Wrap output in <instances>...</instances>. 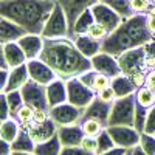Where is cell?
Returning <instances> with one entry per match:
<instances>
[{"instance_id":"6da1fadb","label":"cell","mask_w":155,"mask_h":155,"mask_svg":"<svg viewBox=\"0 0 155 155\" xmlns=\"http://www.w3.org/2000/svg\"><path fill=\"white\" fill-rule=\"evenodd\" d=\"M41 59L54 71L58 79L68 81L92 70V61L85 58L70 37L44 39Z\"/></svg>"},{"instance_id":"7a4b0ae2","label":"cell","mask_w":155,"mask_h":155,"mask_svg":"<svg viewBox=\"0 0 155 155\" xmlns=\"http://www.w3.org/2000/svg\"><path fill=\"white\" fill-rule=\"evenodd\" d=\"M54 5L47 0H0V17L20 25L28 34L42 36Z\"/></svg>"},{"instance_id":"3957f363","label":"cell","mask_w":155,"mask_h":155,"mask_svg":"<svg viewBox=\"0 0 155 155\" xmlns=\"http://www.w3.org/2000/svg\"><path fill=\"white\" fill-rule=\"evenodd\" d=\"M152 37L147 28V14H135L123 20L120 27L101 42V51L118 59L129 50L147 45Z\"/></svg>"},{"instance_id":"277c9868","label":"cell","mask_w":155,"mask_h":155,"mask_svg":"<svg viewBox=\"0 0 155 155\" xmlns=\"http://www.w3.org/2000/svg\"><path fill=\"white\" fill-rule=\"evenodd\" d=\"M135 112H137V98L135 95L126 98H116L112 104L109 126H129L135 127Z\"/></svg>"},{"instance_id":"5b68a950","label":"cell","mask_w":155,"mask_h":155,"mask_svg":"<svg viewBox=\"0 0 155 155\" xmlns=\"http://www.w3.org/2000/svg\"><path fill=\"white\" fill-rule=\"evenodd\" d=\"M65 85H67V102H70L81 110H85L96 98V92L87 87L78 76L65 81Z\"/></svg>"},{"instance_id":"8992f818","label":"cell","mask_w":155,"mask_h":155,"mask_svg":"<svg viewBox=\"0 0 155 155\" xmlns=\"http://www.w3.org/2000/svg\"><path fill=\"white\" fill-rule=\"evenodd\" d=\"M70 36V25L68 19L64 8L56 2L54 9L51 12L50 19L45 23V28L42 33L44 39H62V37H68Z\"/></svg>"},{"instance_id":"52a82bcc","label":"cell","mask_w":155,"mask_h":155,"mask_svg":"<svg viewBox=\"0 0 155 155\" xmlns=\"http://www.w3.org/2000/svg\"><path fill=\"white\" fill-rule=\"evenodd\" d=\"M107 132L110 134L115 146L132 150L137 146H140V138L141 134L137 130L135 127H129V126H109Z\"/></svg>"},{"instance_id":"ba28073f","label":"cell","mask_w":155,"mask_h":155,"mask_svg":"<svg viewBox=\"0 0 155 155\" xmlns=\"http://www.w3.org/2000/svg\"><path fill=\"white\" fill-rule=\"evenodd\" d=\"M82 113H84V110L74 107L73 104H70V102H64V104H61V106H56L53 109H50V118L58 124V127L73 126V124L81 123Z\"/></svg>"},{"instance_id":"9c48e42d","label":"cell","mask_w":155,"mask_h":155,"mask_svg":"<svg viewBox=\"0 0 155 155\" xmlns=\"http://www.w3.org/2000/svg\"><path fill=\"white\" fill-rule=\"evenodd\" d=\"M144 59H146V48L138 47L123 53L118 58V64L123 74H132L137 71H144Z\"/></svg>"},{"instance_id":"30bf717a","label":"cell","mask_w":155,"mask_h":155,"mask_svg":"<svg viewBox=\"0 0 155 155\" xmlns=\"http://www.w3.org/2000/svg\"><path fill=\"white\" fill-rule=\"evenodd\" d=\"M25 104L31 106L33 109H50L47 99V87L41 85L34 81H28L20 90Z\"/></svg>"},{"instance_id":"8fae6325","label":"cell","mask_w":155,"mask_h":155,"mask_svg":"<svg viewBox=\"0 0 155 155\" xmlns=\"http://www.w3.org/2000/svg\"><path fill=\"white\" fill-rule=\"evenodd\" d=\"M90 9H92V14L95 17V22L104 25V27L109 30V33H113L123 23V20H124L118 12H115L110 6H107L106 3H102V2L95 3Z\"/></svg>"},{"instance_id":"7c38bea8","label":"cell","mask_w":155,"mask_h":155,"mask_svg":"<svg viewBox=\"0 0 155 155\" xmlns=\"http://www.w3.org/2000/svg\"><path fill=\"white\" fill-rule=\"evenodd\" d=\"M27 67H28V73H30V79L37 82V84H41V85L47 87V85H50L51 82H54L58 79L54 71L51 70L41 58L28 61Z\"/></svg>"},{"instance_id":"4fadbf2b","label":"cell","mask_w":155,"mask_h":155,"mask_svg":"<svg viewBox=\"0 0 155 155\" xmlns=\"http://www.w3.org/2000/svg\"><path fill=\"white\" fill-rule=\"evenodd\" d=\"M27 56L17 42L2 44V70H11L27 64Z\"/></svg>"},{"instance_id":"5bb4252c","label":"cell","mask_w":155,"mask_h":155,"mask_svg":"<svg viewBox=\"0 0 155 155\" xmlns=\"http://www.w3.org/2000/svg\"><path fill=\"white\" fill-rule=\"evenodd\" d=\"M25 129L28 130L33 143L34 144H41V143H45V141L51 140L54 135H58V129L59 127H58V124L53 120L50 118V120H47L45 123H41V124L31 123Z\"/></svg>"},{"instance_id":"9a60e30c","label":"cell","mask_w":155,"mask_h":155,"mask_svg":"<svg viewBox=\"0 0 155 155\" xmlns=\"http://www.w3.org/2000/svg\"><path fill=\"white\" fill-rule=\"evenodd\" d=\"M56 2L64 8V11H65L67 19H68V25H70V33H71L78 17H79L85 9L92 8L95 3H98L99 0H56Z\"/></svg>"},{"instance_id":"2e32d148","label":"cell","mask_w":155,"mask_h":155,"mask_svg":"<svg viewBox=\"0 0 155 155\" xmlns=\"http://www.w3.org/2000/svg\"><path fill=\"white\" fill-rule=\"evenodd\" d=\"M90 61H92V68L95 71L104 73V74H107L110 78H115V76L121 74V68H120L118 59L113 58L109 53L101 51V53H98L96 56H93Z\"/></svg>"},{"instance_id":"e0dca14e","label":"cell","mask_w":155,"mask_h":155,"mask_svg":"<svg viewBox=\"0 0 155 155\" xmlns=\"http://www.w3.org/2000/svg\"><path fill=\"white\" fill-rule=\"evenodd\" d=\"M28 81H30V73H28L27 64H23L20 67H16V68H11L6 85L2 88V95L11 93V92H19V90L23 88V85Z\"/></svg>"},{"instance_id":"ac0fdd59","label":"cell","mask_w":155,"mask_h":155,"mask_svg":"<svg viewBox=\"0 0 155 155\" xmlns=\"http://www.w3.org/2000/svg\"><path fill=\"white\" fill-rule=\"evenodd\" d=\"M28 33L20 25L14 23L9 19L0 17V42L9 44V42H19L22 37H25Z\"/></svg>"},{"instance_id":"d6986e66","label":"cell","mask_w":155,"mask_h":155,"mask_svg":"<svg viewBox=\"0 0 155 155\" xmlns=\"http://www.w3.org/2000/svg\"><path fill=\"white\" fill-rule=\"evenodd\" d=\"M17 44L22 48V51L25 53V56H27V61L41 58V53L44 50V37L42 36L27 34L25 37H22Z\"/></svg>"},{"instance_id":"ffe728a7","label":"cell","mask_w":155,"mask_h":155,"mask_svg":"<svg viewBox=\"0 0 155 155\" xmlns=\"http://www.w3.org/2000/svg\"><path fill=\"white\" fill-rule=\"evenodd\" d=\"M58 137L61 140L62 147H73V146H81V141L85 135L81 129V124H73V126L59 127Z\"/></svg>"},{"instance_id":"44dd1931","label":"cell","mask_w":155,"mask_h":155,"mask_svg":"<svg viewBox=\"0 0 155 155\" xmlns=\"http://www.w3.org/2000/svg\"><path fill=\"white\" fill-rule=\"evenodd\" d=\"M110 110H112V104H107V102H102V101H99L98 98H95V101L84 110L82 120H85V118H93V120L101 121L102 124L107 127V124H109V116H110Z\"/></svg>"},{"instance_id":"7402d4cb","label":"cell","mask_w":155,"mask_h":155,"mask_svg":"<svg viewBox=\"0 0 155 155\" xmlns=\"http://www.w3.org/2000/svg\"><path fill=\"white\" fill-rule=\"evenodd\" d=\"M71 41L74 42V45L78 47V50L81 51V53L92 59L93 56H96L98 53H101V42L99 41H95V39H92L90 36L87 34H74L70 37Z\"/></svg>"},{"instance_id":"603a6c76","label":"cell","mask_w":155,"mask_h":155,"mask_svg":"<svg viewBox=\"0 0 155 155\" xmlns=\"http://www.w3.org/2000/svg\"><path fill=\"white\" fill-rule=\"evenodd\" d=\"M47 99H48V107L50 109L67 102V85H65V81L56 79L54 82H51L50 85H47Z\"/></svg>"},{"instance_id":"cb8c5ba5","label":"cell","mask_w":155,"mask_h":155,"mask_svg":"<svg viewBox=\"0 0 155 155\" xmlns=\"http://www.w3.org/2000/svg\"><path fill=\"white\" fill-rule=\"evenodd\" d=\"M112 88L115 90L116 98H126V96L135 95L138 92V87L132 82V79L123 73L112 78Z\"/></svg>"},{"instance_id":"d4e9b609","label":"cell","mask_w":155,"mask_h":155,"mask_svg":"<svg viewBox=\"0 0 155 155\" xmlns=\"http://www.w3.org/2000/svg\"><path fill=\"white\" fill-rule=\"evenodd\" d=\"M20 126L22 124L19 123L16 116H9V118L3 120L2 124H0V138H2V141H6L9 144L14 143L22 130Z\"/></svg>"},{"instance_id":"484cf974","label":"cell","mask_w":155,"mask_h":155,"mask_svg":"<svg viewBox=\"0 0 155 155\" xmlns=\"http://www.w3.org/2000/svg\"><path fill=\"white\" fill-rule=\"evenodd\" d=\"M61 150H62L61 140L58 135H54L51 140L45 141V143L36 144L33 153H36V155H61Z\"/></svg>"},{"instance_id":"4316f807","label":"cell","mask_w":155,"mask_h":155,"mask_svg":"<svg viewBox=\"0 0 155 155\" xmlns=\"http://www.w3.org/2000/svg\"><path fill=\"white\" fill-rule=\"evenodd\" d=\"M99 2L106 3L107 6H110L115 12H118L124 20L129 19V17H132V16H135V11L130 6V0H99Z\"/></svg>"},{"instance_id":"83f0119b","label":"cell","mask_w":155,"mask_h":155,"mask_svg":"<svg viewBox=\"0 0 155 155\" xmlns=\"http://www.w3.org/2000/svg\"><path fill=\"white\" fill-rule=\"evenodd\" d=\"M95 22V17H93V14H92V9H85L82 14L78 17V20H76V23H74V27H73V30H71V33H70V37L71 36H74V34H85L87 33V30L90 28V25H92Z\"/></svg>"},{"instance_id":"f1b7e54d","label":"cell","mask_w":155,"mask_h":155,"mask_svg":"<svg viewBox=\"0 0 155 155\" xmlns=\"http://www.w3.org/2000/svg\"><path fill=\"white\" fill-rule=\"evenodd\" d=\"M81 129L85 137H98L104 129H107L104 124L98 120H93V118H85V120H81Z\"/></svg>"},{"instance_id":"f546056e","label":"cell","mask_w":155,"mask_h":155,"mask_svg":"<svg viewBox=\"0 0 155 155\" xmlns=\"http://www.w3.org/2000/svg\"><path fill=\"white\" fill-rule=\"evenodd\" d=\"M135 98H137V104L144 109H150L152 106H155V92L147 87L138 88V92L135 93Z\"/></svg>"},{"instance_id":"4dcf8cb0","label":"cell","mask_w":155,"mask_h":155,"mask_svg":"<svg viewBox=\"0 0 155 155\" xmlns=\"http://www.w3.org/2000/svg\"><path fill=\"white\" fill-rule=\"evenodd\" d=\"M16 118L19 120V123L22 124V127H27L28 124L33 123V116H34V109L28 104H25L23 102V106L17 110V113L14 115Z\"/></svg>"},{"instance_id":"1f68e13d","label":"cell","mask_w":155,"mask_h":155,"mask_svg":"<svg viewBox=\"0 0 155 155\" xmlns=\"http://www.w3.org/2000/svg\"><path fill=\"white\" fill-rule=\"evenodd\" d=\"M87 36H90L92 39H95V41H99V42H102L104 39L110 34L109 33V30L104 27V25H101V23H98V22H93L92 25H90V28L87 30V33H85Z\"/></svg>"},{"instance_id":"d6a6232c","label":"cell","mask_w":155,"mask_h":155,"mask_svg":"<svg viewBox=\"0 0 155 155\" xmlns=\"http://www.w3.org/2000/svg\"><path fill=\"white\" fill-rule=\"evenodd\" d=\"M98 144H99V149H98V155L104 153V152H109L110 149L115 147V143L110 137V134L107 132V129H104L99 135H98Z\"/></svg>"},{"instance_id":"836d02e7","label":"cell","mask_w":155,"mask_h":155,"mask_svg":"<svg viewBox=\"0 0 155 155\" xmlns=\"http://www.w3.org/2000/svg\"><path fill=\"white\" fill-rule=\"evenodd\" d=\"M140 147L143 149L147 155H155V135L141 134V138H140Z\"/></svg>"},{"instance_id":"e575fe53","label":"cell","mask_w":155,"mask_h":155,"mask_svg":"<svg viewBox=\"0 0 155 155\" xmlns=\"http://www.w3.org/2000/svg\"><path fill=\"white\" fill-rule=\"evenodd\" d=\"M81 147L90 155H98V149H99L98 137H84L81 141Z\"/></svg>"},{"instance_id":"d590c367","label":"cell","mask_w":155,"mask_h":155,"mask_svg":"<svg viewBox=\"0 0 155 155\" xmlns=\"http://www.w3.org/2000/svg\"><path fill=\"white\" fill-rule=\"evenodd\" d=\"M96 98L102 102H107V104H113V102L116 101V95H115V90L110 87L104 88V90H99V92L96 93Z\"/></svg>"},{"instance_id":"8d00e7d4","label":"cell","mask_w":155,"mask_h":155,"mask_svg":"<svg viewBox=\"0 0 155 155\" xmlns=\"http://www.w3.org/2000/svg\"><path fill=\"white\" fill-rule=\"evenodd\" d=\"M150 5H152L150 0H130V6L135 11V14H146Z\"/></svg>"},{"instance_id":"74e56055","label":"cell","mask_w":155,"mask_h":155,"mask_svg":"<svg viewBox=\"0 0 155 155\" xmlns=\"http://www.w3.org/2000/svg\"><path fill=\"white\" fill-rule=\"evenodd\" d=\"M143 134H149V135H155V106H152L147 112L146 116V126H144V132Z\"/></svg>"},{"instance_id":"f35d334b","label":"cell","mask_w":155,"mask_h":155,"mask_svg":"<svg viewBox=\"0 0 155 155\" xmlns=\"http://www.w3.org/2000/svg\"><path fill=\"white\" fill-rule=\"evenodd\" d=\"M61 155H90L85 152L81 146H73V147H62Z\"/></svg>"},{"instance_id":"ab89813d","label":"cell","mask_w":155,"mask_h":155,"mask_svg":"<svg viewBox=\"0 0 155 155\" xmlns=\"http://www.w3.org/2000/svg\"><path fill=\"white\" fill-rule=\"evenodd\" d=\"M144 87H147V88H150V90L155 92V70H150V71L146 73V84H144Z\"/></svg>"},{"instance_id":"60d3db41","label":"cell","mask_w":155,"mask_h":155,"mask_svg":"<svg viewBox=\"0 0 155 155\" xmlns=\"http://www.w3.org/2000/svg\"><path fill=\"white\" fill-rule=\"evenodd\" d=\"M129 150L127 149H123V147H118V146H115L113 149H110L109 152H104V153H101V155H126Z\"/></svg>"},{"instance_id":"b9f144b4","label":"cell","mask_w":155,"mask_h":155,"mask_svg":"<svg viewBox=\"0 0 155 155\" xmlns=\"http://www.w3.org/2000/svg\"><path fill=\"white\" fill-rule=\"evenodd\" d=\"M147 28L150 34L155 37V16H147Z\"/></svg>"},{"instance_id":"7bdbcfd3","label":"cell","mask_w":155,"mask_h":155,"mask_svg":"<svg viewBox=\"0 0 155 155\" xmlns=\"http://www.w3.org/2000/svg\"><path fill=\"white\" fill-rule=\"evenodd\" d=\"M14 155H36V153H33V152H12Z\"/></svg>"},{"instance_id":"ee69618b","label":"cell","mask_w":155,"mask_h":155,"mask_svg":"<svg viewBox=\"0 0 155 155\" xmlns=\"http://www.w3.org/2000/svg\"><path fill=\"white\" fill-rule=\"evenodd\" d=\"M150 2H152V5H155V0H150Z\"/></svg>"},{"instance_id":"f6af8a7d","label":"cell","mask_w":155,"mask_h":155,"mask_svg":"<svg viewBox=\"0 0 155 155\" xmlns=\"http://www.w3.org/2000/svg\"><path fill=\"white\" fill-rule=\"evenodd\" d=\"M47 2H56V0H47Z\"/></svg>"}]
</instances>
